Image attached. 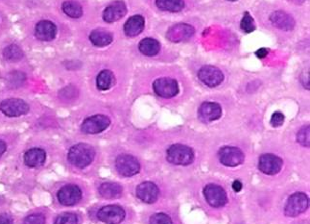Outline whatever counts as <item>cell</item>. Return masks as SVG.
Returning <instances> with one entry per match:
<instances>
[{
  "instance_id": "1",
  "label": "cell",
  "mask_w": 310,
  "mask_h": 224,
  "mask_svg": "<svg viewBox=\"0 0 310 224\" xmlns=\"http://www.w3.org/2000/svg\"><path fill=\"white\" fill-rule=\"evenodd\" d=\"M95 151L94 147L87 144H78L69 149L68 160L78 169H85L92 163Z\"/></svg>"
},
{
  "instance_id": "2",
  "label": "cell",
  "mask_w": 310,
  "mask_h": 224,
  "mask_svg": "<svg viewBox=\"0 0 310 224\" xmlns=\"http://www.w3.org/2000/svg\"><path fill=\"white\" fill-rule=\"evenodd\" d=\"M166 159L175 165H189L194 160V153L190 147L176 144L167 149Z\"/></svg>"
},
{
  "instance_id": "3",
  "label": "cell",
  "mask_w": 310,
  "mask_h": 224,
  "mask_svg": "<svg viewBox=\"0 0 310 224\" xmlns=\"http://www.w3.org/2000/svg\"><path fill=\"white\" fill-rule=\"evenodd\" d=\"M309 205V199L305 193L297 192L291 195L285 207V216L295 217L304 213Z\"/></svg>"
},
{
  "instance_id": "4",
  "label": "cell",
  "mask_w": 310,
  "mask_h": 224,
  "mask_svg": "<svg viewBox=\"0 0 310 224\" xmlns=\"http://www.w3.org/2000/svg\"><path fill=\"white\" fill-rule=\"evenodd\" d=\"M218 158L222 164L230 167H234L243 164L245 155L241 149L234 147H224L219 149Z\"/></svg>"
},
{
  "instance_id": "5",
  "label": "cell",
  "mask_w": 310,
  "mask_h": 224,
  "mask_svg": "<svg viewBox=\"0 0 310 224\" xmlns=\"http://www.w3.org/2000/svg\"><path fill=\"white\" fill-rule=\"evenodd\" d=\"M110 124L111 121L107 116L95 115L84 121L81 129L87 135H95L105 131Z\"/></svg>"
},
{
  "instance_id": "6",
  "label": "cell",
  "mask_w": 310,
  "mask_h": 224,
  "mask_svg": "<svg viewBox=\"0 0 310 224\" xmlns=\"http://www.w3.org/2000/svg\"><path fill=\"white\" fill-rule=\"evenodd\" d=\"M29 105L18 98H9L0 103V111L7 117H20L29 112Z\"/></svg>"
},
{
  "instance_id": "7",
  "label": "cell",
  "mask_w": 310,
  "mask_h": 224,
  "mask_svg": "<svg viewBox=\"0 0 310 224\" xmlns=\"http://www.w3.org/2000/svg\"><path fill=\"white\" fill-rule=\"evenodd\" d=\"M125 216L123 208L117 205L104 206L97 213V218L106 224H120Z\"/></svg>"
},
{
  "instance_id": "8",
  "label": "cell",
  "mask_w": 310,
  "mask_h": 224,
  "mask_svg": "<svg viewBox=\"0 0 310 224\" xmlns=\"http://www.w3.org/2000/svg\"><path fill=\"white\" fill-rule=\"evenodd\" d=\"M115 166L117 172L126 177L136 175L139 173L140 170V164L138 159L128 154L118 156L115 162Z\"/></svg>"
},
{
  "instance_id": "9",
  "label": "cell",
  "mask_w": 310,
  "mask_h": 224,
  "mask_svg": "<svg viewBox=\"0 0 310 224\" xmlns=\"http://www.w3.org/2000/svg\"><path fill=\"white\" fill-rule=\"evenodd\" d=\"M153 88L156 94L164 98H171L179 94V85L176 80L171 78L157 79Z\"/></svg>"
},
{
  "instance_id": "10",
  "label": "cell",
  "mask_w": 310,
  "mask_h": 224,
  "mask_svg": "<svg viewBox=\"0 0 310 224\" xmlns=\"http://www.w3.org/2000/svg\"><path fill=\"white\" fill-rule=\"evenodd\" d=\"M204 194L207 203L212 207H223L228 201L226 191L222 187L214 184L207 185L204 190Z\"/></svg>"
},
{
  "instance_id": "11",
  "label": "cell",
  "mask_w": 310,
  "mask_h": 224,
  "mask_svg": "<svg viewBox=\"0 0 310 224\" xmlns=\"http://www.w3.org/2000/svg\"><path fill=\"white\" fill-rule=\"evenodd\" d=\"M198 77L201 82L211 88L220 85L224 80L222 71L213 66L203 67L199 70Z\"/></svg>"
},
{
  "instance_id": "12",
  "label": "cell",
  "mask_w": 310,
  "mask_h": 224,
  "mask_svg": "<svg viewBox=\"0 0 310 224\" xmlns=\"http://www.w3.org/2000/svg\"><path fill=\"white\" fill-rule=\"evenodd\" d=\"M283 164V160L274 154H263L259 158V169L260 172L268 175H275L280 173Z\"/></svg>"
},
{
  "instance_id": "13",
  "label": "cell",
  "mask_w": 310,
  "mask_h": 224,
  "mask_svg": "<svg viewBox=\"0 0 310 224\" xmlns=\"http://www.w3.org/2000/svg\"><path fill=\"white\" fill-rule=\"evenodd\" d=\"M82 199V190L76 185H67L58 192V199L65 206H72Z\"/></svg>"
},
{
  "instance_id": "14",
  "label": "cell",
  "mask_w": 310,
  "mask_h": 224,
  "mask_svg": "<svg viewBox=\"0 0 310 224\" xmlns=\"http://www.w3.org/2000/svg\"><path fill=\"white\" fill-rule=\"evenodd\" d=\"M194 34V28L189 24L180 23L171 27L167 32V38L174 43L188 41Z\"/></svg>"
},
{
  "instance_id": "15",
  "label": "cell",
  "mask_w": 310,
  "mask_h": 224,
  "mask_svg": "<svg viewBox=\"0 0 310 224\" xmlns=\"http://www.w3.org/2000/svg\"><path fill=\"white\" fill-rule=\"evenodd\" d=\"M159 193L158 187L152 182L141 183L137 188V197L148 204L155 203L159 199Z\"/></svg>"
},
{
  "instance_id": "16",
  "label": "cell",
  "mask_w": 310,
  "mask_h": 224,
  "mask_svg": "<svg viewBox=\"0 0 310 224\" xmlns=\"http://www.w3.org/2000/svg\"><path fill=\"white\" fill-rule=\"evenodd\" d=\"M199 118L204 122H211L218 120L222 115V109L215 102H205L199 108Z\"/></svg>"
},
{
  "instance_id": "17",
  "label": "cell",
  "mask_w": 310,
  "mask_h": 224,
  "mask_svg": "<svg viewBox=\"0 0 310 224\" xmlns=\"http://www.w3.org/2000/svg\"><path fill=\"white\" fill-rule=\"evenodd\" d=\"M127 8L123 1H115L110 4L107 8L105 9L103 13V19L106 22L112 23L126 15Z\"/></svg>"
},
{
  "instance_id": "18",
  "label": "cell",
  "mask_w": 310,
  "mask_h": 224,
  "mask_svg": "<svg viewBox=\"0 0 310 224\" xmlns=\"http://www.w3.org/2000/svg\"><path fill=\"white\" fill-rule=\"evenodd\" d=\"M57 34V27L56 25L48 20H43L40 21L35 29V35L36 37L44 42L52 41Z\"/></svg>"
},
{
  "instance_id": "19",
  "label": "cell",
  "mask_w": 310,
  "mask_h": 224,
  "mask_svg": "<svg viewBox=\"0 0 310 224\" xmlns=\"http://www.w3.org/2000/svg\"><path fill=\"white\" fill-rule=\"evenodd\" d=\"M46 160V153L42 148H32L28 150L24 155V163L29 167H38L44 164Z\"/></svg>"
},
{
  "instance_id": "20",
  "label": "cell",
  "mask_w": 310,
  "mask_h": 224,
  "mask_svg": "<svg viewBox=\"0 0 310 224\" xmlns=\"http://www.w3.org/2000/svg\"><path fill=\"white\" fill-rule=\"evenodd\" d=\"M271 21L274 25L285 31L292 30L295 26L293 17L283 11H277L271 16Z\"/></svg>"
},
{
  "instance_id": "21",
  "label": "cell",
  "mask_w": 310,
  "mask_h": 224,
  "mask_svg": "<svg viewBox=\"0 0 310 224\" xmlns=\"http://www.w3.org/2000/svg\"><path fill=\"white\" fill-rule=\"evenodd\" d=\"M145 26V20L143 17L137 15L130 17L124 26V32L129 37H135L140 34Z\"/></svg>"
},
{
  "instance_id": "22",
  "label": "cell",
  "mask_w": 310,
  "mask_h": 224,
  "mask_svg": "<svg viewBox=\"0 0 310 224\" xmlns=\"http://www.w3.org/2000/svg\"><path fill=\"white\" fill-rule=\"evenodd\" d=\"M99 193L100 195L107 199H118L120 198L123 189L119 184L112 183V182H107L103 183L99 187Z\"/></svg>"
},
{
  "instance_id": "23",
  "label": "cell",
  "mask_w": 310,
  "mask_h": 224,
  "mask_svg": "<svg viewBox=\"0 0 310 224\" xmlns=\"http://www.w3.org/2000/svg\"><path fill=\"white\" fill-rule=\"evenodd\" d=\"M90 42L97 47H104L112 42V35L104 29H95L89 36Z\"/></svg>"
},
{
  "instance_id": "24",
  "label": "cell",
  "mask_w": 310,
  "mask_h": 224,
  "mask_svg": "<svg viewBox=\"0 0 310 224\" xmlns=\"http://www.w3.org/2000/svg\"><path fill=\"white\" fill-rule=\"evenodd\" d=\"M138 47L142 54L146 56H155L160 51L161 44L153 38H146L139 43Z\"/></svg>"
},
{
  "instance_id": "25",
  "label": "cell",
  "mask_w": 310,
  "mask_h": 224,
  "mask_svg": "<svg viewBox=\"0 0 310 224\" xmlns=\"http://www.w3.org/2000/svg\"><path fill=\"white\" fill-rule=\"evenodd\" d=\"M114 75L112 71L110 70H102L96 79V85L97 88L101 91H107L111 89L114 84Z\"/></svg>"
},
{
  "instance_id": "26",
  "label": "cell",
  "mask_w": 310,
  "mask_h": 224,
  "mask_svg": "<svg viewBox=\"0 0 310 224\" xmlns=\"http://www.w3.org/2000/svg\"><path fill=\"white\" fill-rule=\"evenodd\" d=\"M158 8L167 12H180L184 8L183 0H156Z\"/></svg>"
},
{
  "instance_id": "27",
  "label": "cell",
  "mask_w": 310,
  "mask_h": 224,
  "mask_svg": "<svg viewBox=\"0 0 310 224\" xmlns=\"http://www.w3.org/2000/svg\"><path fill=\"white\" fill-rule=\"evenodd\" d=\"M61 8H63L64 13L67 16L72 17V18H79V17H82V15H83L82 6L76 1H72V0L66 1V2L63 3Z\"/></svg>"
},
{
  "instance_id": "28",
  "label": "cell",
  "mask_w": 310,
  "mask_h": 224,
  "mask_svg": "<svg viewBox=\"0 0 310 224\" xmlns=\"http://www.w3.org/2000/svg\"><path fill=\"white\" fill-rule=\"evenodd\" d=\"M3 56L9 62H15L20 60L23 57V52L16 44H11L4 49Z\"/></svg>"
},
{
  "instance_id": "29",
  "label": "cell",
  "mask_w": 310,
  "mask_h": 224,
  "mask_svg": "<svg viewBox=\"0 0 310 224\" xmlns=\"http://www.w3.org/2000/svg\"><path fill=\"white\" fill-rule=\"evenodd\" d=\"M78 96V90L74 86H68L64 88L60 92V97L63 100L70 101L75 99Z\"/></svg>"
},
{
  "instance_id": "30",
  "label": "cell",
  "mask_w": 310,
  "mask_h": 224,
  "mask_svg": "<svg viewBox=\"0 0 310 224\" xmlns=\"http://www.w3.org/2000/svg\"><path fill=\"white\" fill-rule=\"evenodd\" d=\"M240 26H241L242 30H243L244 32H246V33L253 32V31L256 29L255 23H254V19H253V17H251L250 14H249L248 12L245 13L244 17H243V19H242Z\"/></svg>"
},
{
  "instance_id": "31",
  "label": "cell",
  "mask_w": 310,
  "mask_h": 224,
  "mask_svg": "<svg viewBox=\"0 0 310 224\" xmlns=\"http://www.w3.org/2000/svg\"><path fill=\"white\" fill-rule=\"evenodd\" d=\"M297 139L303 147H309V126L308 125L302 127V129L299 131V133L297 135Z\"/></svg>"
},
{
  "instance_id": "32",
  "label": "cell",
  "mask_w": 310,
  "mask_h": 224,
  "mask_svg": "<svg viewBox=\"0 0 310 224\" xmlns=\"http://www.w3.org/2000/svg\"><path fill=\"white\" fill-rule=\"evenodd\" d=\"M55 224H78V217L74 214L66 213L56 219Z\"/></svg>"
},
{
  "instance_id": "33",
  "label": "cell",
  "mask_w": 310,
  "mask_h": 224,
  "mask_svg": "<svg viewBox=\"0 0 310 224\" xmlns=\"http://www.w3.org/2000/svg\"><path fill=\"white\" fill-rule=\"evenodd\" d=\"M150 224H172V220L167 215L159 213L151 216Z\"/></svg>"
},
{
  "instance_id": "34",
  "label": "cell",
  "mask_w": 310,
  "mask_h": 224,
  "mask_svg": "<svg viewBox=\"0 0 310 224\" xmlns=\"http://www.w3.org/2000/svg\"><path fill=\"white\" fill-rule=\"evenodd\" d=\"M24 224H45V217L42 214H33L26 217Z\"/></svg>"
},
{
  "instance_id": "35",
  "label": "cell",
  "mask_w": 310,
  "mask_h": 224,
  "mask_svg": "<svg viewBox=\"0 0 310 224\" xmlns=\"http://www.w3.org/2000/svg\"><path fill=\"white\" fill-rule=\"evenodd\" d=\"M285 121V116L282 113L276 112L271 118V125L274 127H278L283 125Z\"/></svg>"
},
{
  "instance_id": "36",
  "label": "cell",
  "mask_w": 310,
  "mask_h": 224,
  "mask_svg": "<svg viewBox=\"0 0 310 224\" xmlns=\"http://www.w3.org/2000/svg\"><path fill=\"white\" fill-rule=\"evenodd\" d=\"M0 224H13V218L7 214H1Z\"/></svg>"
},
{
  "instance_id": "37",
  "label": "cell",
  "mask_w": 310,
  "mask_h": 224,
  "mask_svg": "<svg viewBox=\"0 0 310 224\" xmlns=\"http://www.w3.org/2000/svg\"><path fill=\"white\" fill-rule=\"evenodd\" d=\"M242 187H243V185H242L241 182L238 181V180L233 182V189L235 192H239L242 190Z\"/></svg>"
},
{
  "instance_id": "38",
  "label": "cell",
  "mask_w": 310,
  "mask_h": 224,
  "mask_svg": "<svg viewBox=\"0 0 310 224\" xmlns=\"http://www.w3.org/2000/svg\"><path fill=\"white\" fill-rule=\"evenodd\" d=\"M267 54L268 50L265 48H261V49H259V51H257V56H259V58H264L267 56Z\"/></svg>"
},
{
  "instance_id": "39",
  "label": "cell",
  "mask_w": 310,
  "mask_h": 224,
  "mask_svg": "<svg viewBox=\"0 0 310 224\" xmlns=\"http://www.w3.org/2000/svg\"><path fill=\"white\" fill-rule=\"evenodd\" d=\"M6 144L3 141H0V157L6 151Z\"/></svg>"
},
{
  "instance_id": "40",
  "label": "cell",
  "mask_w": 310,
  "mask_h": 224,
  "mask_svg": "<svg viewBox=\"0 0 310 224\" xmlns=\"http://www.w3.org/2000/svg\"><path fill=\"white\" fill-rule=\"evenodd\" d=\"M289 1L293 2V3H295V4H302V3H303L305 0H289Z\"/></svg>"
},
{
  "instance_id": "41",
  "label": "cell",
  "mask_w": 310,
  "mask_h": 224,
  "mask_svg": "<svg viewBox=\"0 0 310 224\" xmlns=\"http://www.w3.org/2000/svg\"><path fill=\"white\" fill-rule=\"evenodd\" d=\"M294 224H306V223H305V222H297V223H294Z\"/></svg>"
},
{
  "instance_id": "42",
  "label": "cell",
  "mask_w": 310,
  "mask_h": 224,
  "mask_svg": "<svg viewBox=\"0 0 310 224\" xmlns=\"http://www.w3.org/2000/svg\"><path fill=\"white\" fill-rule=\"evenodd\" d=\"M230 1H235V0H230Z\"/></svg>"
}]
</instances>
